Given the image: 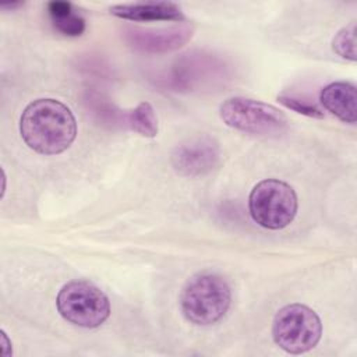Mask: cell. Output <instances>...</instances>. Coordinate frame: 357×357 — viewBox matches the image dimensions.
<instances>
[{"label":"cell","instance_id":"cell-1","mask_svg":"<svg viewBox=\"0 0 357 357\" xmlns=\"http://www.w3.org/2000/svg\"><path fill=\"white\" fill-rule=\"evenodd\" d=\"M22 141L40 155L67 151L77 137V121L63 102L42 98L31 102L20 119Z\"/></svg>","mask_w":357,"mask_h":357},{"label":"cell","instance_id":"cell-2","mask_svg":"<svg viewBox=\"0 0 357 357\" xmlns=\"http://www.w3.org/2000/svg\"><path fill=\"white\" fill-rule=\"evenodd\" d=\"M231 303V290L218 273L201 272L191 276L180 294L181 312L194 325L208 326L220 321Z\"/></svg>","mask_w":357,"mask_h":357},{"label":"cell","instance_id":"cell-3","mask_svg":"<svg viewBox=\"0 0 357 357\" xmlns=\"http://www.w3.org/2000/svg\"><path fill=\"white\" fill-rule=\"evenodd\" d=\"M298 209L293 187L278 178H265L254 185L248 195L252 220L264 229L280 230L289 226Z\"/></svg>","mask_w":357,"mask_h":357},{"label":"cell","instance_id":"cell-4","mask_svg":"<svg viewBox=\"0 0 357 357\" xmlns=\"http://www.w3.org/2000/svg\"><path fill=\"white\" fill-rule=\"evenodd\" d=\"M275 343L290 354L312 350L322 336V322L318 314L300 303L282 307L272 324Z\"/></svg>","mask_w":357,"mask_h":357},{"label":"cell","instance_id":"cell-5","mask_svg":"<svg viewBox=\"0 0 357 357\" xmlns=\"http://www.w3.org/2000/svg\"><path fill=\"white\" fill-rule=\"evenodd\" d=\"M219 114L226 126L251 135L278 137L287 128V117L278 107L243 96L226 99Z\"/></svg>","mask_w":357,"mask_h":357},{"label":"cell","instance_id":"cell-6","mask_svg":"<svg viewBox=\"0 0 357 357\" xmlns=\"http://www.w3.org/2000/svg\"><path fill=\"white\" fill-rule=\"evenodd\" d=\"M56 307L67 322L86 329L100 326L110 315L107 296L85 280H73L64 284L57 294Z\"/></svg>","mask_w":357,"mask_h":357},{"label":"cell","instance_id":"cell-7","mask_svg":"<svg viewBox=\"0 0 357 357\" xmlns=\"http://www.w3.org/2000/svg\"><path fill=\"white\" fill-rule=\"evenodd\" d=\"M170 162L176 173L184 177H199L211 173L220 162V146L209 135H198L178 144Z\"/></svg>","mask_w":357,"mask_h":357},{"label":"cell","instance_id":"cell-8","mask_svg":"<svg viewBox=\"0 0 357 357\" xmlns=\"http://www.w3.org/2000/svg\"><path fill=\"white\" fill-rule=\"evenodd\" d=\"M192 25L180 24L158 29L130 28L126 31V39L137 50L145 53H167L184 46L192 38Z\"/></svg>","mask_w":357,"mask_h":357},{"label":"cell","instance_id":"cell-9","mask_svg":"<svg viewBox=\"0 0 357 357\" xmlns=\"http://www.w3.org/2000/svg\"><path fill=\"white\" fill-rule=\"evenodd\" d=\"M110 14L135 22H153V21H172L183 22L185 20L178 4L172 1H139L116 4L109 8Z\"/></svg>","mask_w":357,"mask_h":357},{"label":"cell","instance_id":"cell-10","mask_svg":"<svg viewBox=\"0 0 357 357\" xmlns=\"http://www.w3.org/2000/svg\"><path fill=\"white\" fill-rule=\"evenodd\" d=\"M322 106L343 123H356L357 92L356 86L346 81H337L322 88L319 93Z\"/></svg>","mask_w":357,"mask_h":357},{"label":"cell","instance_id":"cell-11","mask_svg":"<svg viewBox=\"0 0 357 357\" xmlns=\"http://www.w3.org/2000/svg\"><path fill=\"white\" fill-rule=\"evenodd\" d=\"M47 11L53 26L66 36H79L85 31V20L74 11L68 1H50Z\"/></svg>","mask_w":357,"mask_h":357},{"label":"cell","instance_id":"cell-12","mask_svg":"<svg viewBox=\"0 0 357 357\" xmlns=\"http://www.w3.org/2000/svg\"><path fill=\"white\" fill-rule=\"evenodd\" d=\"M126 124L134 132L153 138L158 134V117L149 102H141L135 109L126 114Z\"/></svg>","mask_w":357,"mask_h":357},{"label":"cell","instance_id":"cell-13","mask_svg":"<svg viewBox=\"0 0 357 357\" xmlns=\"http://www.w3.org/2000/svg\"><path fill=\"white\" fill-rule=\"evenodd\" d=\"M332 49L342 59L356 61L357 56H356V24L354 22L342 28L335 35V38L332 39Z\"/></svg>","mask_w":357,"mask_h":357},{"label":"cell","instance_id":"cell-14","mask_svg":"<svg viewBox=\"0 0 357 357\" xmlns=\"http://www.w3.org/2000/svg\"><path fill=\"white\" fill-rule=\"evenodd\" d=\"M278 100L286 106L287 109H291L300 114L312 117V119H322L324 117V112L312 102L301 99L298 96H293V95H279Z\"/></svg>","mask_w":357,"mask_h":357},{"label":"cell","instance_id":"cell-15","mask_svg":"<svg viewBox=\"0 0 357 357\" xmlns=\"http://www.w3.org/2000/svg\"><path fill=\"white\" fill-rule=\"evenodd\" d=\"M1 354H3V357H10L13 354L11 342L4 331H1Z\"/></svg>","mask_w":357,"mask_h":357},{"label":"cell","instance_id":"cell-16","mask_svg":"<svg viewBox=\"0 0 357 357\" xmlns=\"http://www.w3.org/2000/svg\"><path fill=\"white\" fill-rule=\"evenodd\" d=\"M24 6V3H11V4H3L1 6V8L3 10H6V8H11V10H14V8H17V7H22Z\"/></svg>","mask_w":357,"mask_h":357}]
</instances>
